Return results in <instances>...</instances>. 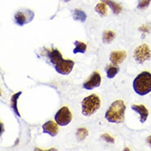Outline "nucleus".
I'll use <instances>...</instances> for the list:
<instances>
[{
	"label": "nucleus",
	"mask_w": 151,
	"mask_h": 151,
	"mask_svg": "<svg viewBox=\"0 0 151 151\" xmlns=\"http://www.w3.org/2000/svg\"><path fill=\"white\" fill-rule=\"evenodd\" d=\"M47 55L50 62L55 65V69L58 73L66 75L71 72L75 62L70 59H63L59 50L57 49L47 50Z\"/></svg>",
	"instance_id": "obj_1"
},
{
	"label": "nucleus",
	"mask_w": 151,
	"mask_h": 151,
	"mask_svg": "<svg viewBox=\"0 0 151 151\" xmlns=\"http://www.w3.org/2000/svg\"><path fill=\"white\" fill-rule=\"evenodd\" d=\"M134 92L139 96H143L151 91V73L147 71L140 73L133 82Z\"/></svg>",
	"instance_id": "obj_2"
},
{
	"label": "nucleus",
	"mask_w": 151,
	"mask_h": 151,
	"mask_svg": "<svg viewBox=\"0 0 151 151\" xmlns=\"http://www.w3.org/2000/svg\"><path fill=\"white\" fill-rule=\"evenodd\" d=\"M126 106L123 101L116 100L113 102L106 113L105 118L110 123H122L124 117Z\"/></svg>",
	"instance_id": "obj_3"
},
{
	"label": "nucleus",
	"mask_w": 151,
	"mask_h": 151,
	"mask_svg": "<svg viewBox=\"0 0 151 151\" xmlns=\"http://www.w3.org/2000/svg\"><path fill=\"white\" fill-rule=\"evenodd\" d=\"M100 97L93 94L86 98L82 101V114L86 116H90L95 113L100 107Z\"/></svg>",
	"instance_id": "obj_4"
},
{
	"label": "nucleus",
	"mask_w": 151,
	"mask_h": 151,
	"mask_svg": "<svg viewBox=\"0 0 151 151\" xmlns=\"http://www.w3.org/2000/svg\"><path fill=\"white\" fill-rule=\"evenodd\" d=\"M133 58L139 63L151 59V50L148 45L143 44L138 46L134 51Z\"/></svg>",
	"instance_id": "obj_5"
},
{
	"label": "nucleus",
	"mask_w": 151,
	"mask_h": 151,
	"mask_svg": "<svg viewBox=\"0 0 151 151\" xmlns=\"http://www.w3.org/2000/svg\"><path fill=\"white\" fill-rule=\"evenodd\" d=\"M72 119V114L69 109L66 107H62L55 116V120L57 124L60 126H65L69 124Z\"/></svg>",
	"instance_id": "obj_6"
},
{
	"label": "nucleus",
	"mask_w": 151,
	"mask_h": 151,
	"mask_svg": "<svg viewBox=\"0 0 151 151\" xmlns=\"http://www.w3.org/2000/svg\"><path fill=\"white\" fill-rule=\"evenodd\" d=\"M34 16V13L30 10H22L17 12L15 14L14 22L16 24L20 26H23L32 22Z\"/></svg>",
	"instance_id": "obj_7"
},
{
	"label": "nucleus",
	"mask_w": 151,
	"mask_h": 151,
	"mask_svg": "<svg viewBox=\"0 0 151 151\" xmlns=\"http://www.w3.org/2000/svg\"><path fill=\"white\" fill-rule=\"evenodd\" d=\"M101 78L100 74L97 72H94L90 77L83 84V87L87 90H91L99 87L101 84Z\"/></svg>",
	"instance_id": "obj_8"
},
{
	"label": "nucleus",
	"mask_w": 151,
	"mask_h": 151,
	"mask_svg": "<svg viewBox=\"0 0 151 151\" xmlns=\"http://www.w3.org/2000/svg\"><path fill=\"white\" fill-rule=\"evenodd\" d=\"M42 129L44 133H47L52 137L56 136L59 132L58 126L52 120L46 122L42 126Z\"/></svg>",
	"instance_id": "obj_9"
},
{
	"label": "nucleus",
	"mask_w": 151,
	"mask_h": 151,
	"mask_svg": "<svg viewBox=\"0 0 151 151\" xmlns=\"http://www.w3.org/2000/svg\"><path fill=\"white\" fill-rule=\"evenodd\" d=\"M132 109L137 113L140 116V122L142 123H143L147 120V118L149 115V111L147 108L143 104L136 105L133 104L131 106Z\"/></svg>",
	"instance_id": "obj_10"
},
{
	"label": "nucleus",
	"mask_w": 151,
	"mask_h": 151,
	"mask_svg": "<svg viewBox=\"0 0 151 151\" xmlns=\"http://www.w3.org/2000/svg\"><path fill=\"white\" fill-rule=\"evenodd\" d=\"M127 54L124 51H114L110 54V60L114 65H117L123 62Z\"/></svg>",
	"instance_id": "obj_11"
},
{
	"label": "nucleus",
	"mask_w": 151,
	"mask_h": 151,
	"mask_svg": "<svg viewBox=\"0 0 151 151\" xmlns=\"http://www.w3.org/2000/svg\"><path fill=\"white\" fill-rule=\"evenodd\" d=\"M101 1L110 7L114 14L118 15L122 12V7L119 4L111 0H101Z\"/></svg>",
	"instance_id": "obj_12"
},
{
	"label": "nucleus",
	"mask_w": 151,
	"mask_h": 151,
	"mask_svg": "<svg viewBox=\"0 0 151 151\" xmlns=\"http://www.w3.org/2000/svg\"><path fill=\"white\" fill-rule=\"evenodd\" d=\"M22 94V91H19L14 94H13L11 99V107L13 109L14 113L19 117H20V114L19 112L18 108H17V100L20 95Z\"/></svg>",
	"instance_id": "obj_13"
},
{
	"label": "nucleus",
	"mask_w": 151,
	"mask_h": 151,
	"mask_svg": "<svg viewBox=\"0 0 151 151\" xmlns=\"http://www.w3.org/2000/svg\"><path fill=\"white\" fill-rule=\"evenodd\" d=\"M87 17V14L84 13V12L82 10L76 9L73 11V18L74 20L79 21L82 23H84L86 22Z\"/></svg>",
	"instance_id": "obj_14"
},
{
	"label": "nucleus",
	"mask_w": 151,
	"mask_h": 151,
	"mask_svg": "<svg viewBox=\"0 0 151 151\" xmlns=\"http://www.w3.org/2000/svg\"><path fill=\"white\" fill-rule=\"evenodd\" d=\"M75 45V49L73 50V53L74 54H77L78 53H84L87 50V45L82 42L76 40L74 42Z\"/></svg>",
	"instance_id": "obj_15"
},
{
	"label": "nucleus",
	"mask_w": 151,
	"mask_h": 151,
	"mask_svg": "<svg viewBox=\"0 0 151 151\" xmlns=\"http://www.w3.org/2000/svg\"><path fill=\"white\" fill-rule=\"evenodd\" d=\"M116 34L111 30L105 31L103 35V42L104 43H110L115 38Z\"/></svg>",
	"instance_id": "obj_16"
},
{
	"label": "nucleus",
	"mask_w": 151,
	"mask_h": 151,
	"mask_svg": "<svg viewBox=\"0 0 151 151\" xmlns=\"http://www.w3.org/2000/svg\"><path fill=\"white\" fill-rule=\"evenodd\" d=\"M107 4L104 3H100L97 4L95 7V11L101 17L106 16L107 13Z\"/></svg>",
	"instance_id": "obj_17"
},
{
	"label": "nucleus",
	"mask_w": 151,
	"mask_h": 151,
	"mask_svg": "<svg viewBox=\"0 0 151 151\" xmlns=\"http://www.w3.org/2000/svg\"><path fill=\"white\" fill-rule=\"evenodd\" d=\"M119 69L117 66L110 65L106 70V73H107V78H109L110 79L113 78L117 74V73L119 72Z\"/></svg>",
	"instance_id": "obj_18"
},
{
	"label": "nucleus",
	"mask_w": 151,
	"mask_h": 151,
	"mask_svg": "<svg viewBox=\"0 0 151 151\" xmlns=\"http://www.w3.org/2000/svg\"><path fill=\"white\" fill-rule=\"evenodd\" d=\"M88 135V132L86 128H80L77 130L76 136L78 140H83Z\"/></svg>",
	"instance_id": "obj_19"
},
{
	"label": "nucleus",
	"mask_w": 151,
	"mask_h": 151,
	"mask_svg": "<svg viewBox=\"0 0 151 151\" xmlns=\"http://www.w3.org/2000/svg\"><path fill=\"white\" fill-rule=\"evenodd\" d=\"M151 0H140L137 5V9L139 10L146 9L150 5Z\"/></svg>",
	"instance_id": "obj_20"
},
{
	"label": "nucleus",
	"mask_w": 151,
	"mask_h": 151,
	"mask_svg": "<svg viewBox=\"0 0 151 151\" xmlns=\"http://www.w3.org/2000/svg\"><path fill=\"white\" fill-rule=\"evenodd\" d=\"M101 137H103V139H104L107 142L111 143H114V139L109 134L105 133L101 136Z\"/></svg>",
	"instance_id": "obj_21"
},
{
	"label": "nucleus",
	"mask_w": 151,
	"mask_h": 151,
	"mask_svg": "<svg viewBox=\"0 0 151 151\" xmlns=\"http://www.w3.org/2000/svg\"><path fill=\"white\" fill-rule=\"evenodd\" d=\"M140 30L141 31H142V32H148V30H149V29H148V28L147 27H146L145 26H143L142 27H140Z\"/></svg>",
	"instance_id": "obj_22"
},
{
	"label": "nucleus",
	"mask_w": 151,
	"mask_h": 151,
	"mask_svg": "<svg viewBox=\"0 0 151 151\" xmlns=\"http://www.w3.org/2000/svg\"><path fill=\"white\" fill-rule=\"evenodd\" d=\"M147 143L151 146V136H149L147 138Z\"/></svg>",
	"instance_id": "obj_23"
},
{
	"label": "nucleus",
	"mask_w": 151,
	"mask_h": 151,
	"mask_svg": "<svg viewBox=\"0 0 151 151\" xmlns=\"http://www.w3.org/2000/svg\"><path fill=\"white\" fill-rule=\"evenodd\" d=\"M63 1H65V2H69L70 0H63Z\"/></svg>",
	"instance_id": "obj_24"
}]
</instances>
